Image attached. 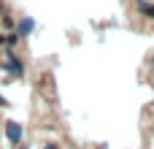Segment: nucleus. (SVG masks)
I'll return each instance as SVG.
<instances>
[{
	"instance_id": "obj_1",
	"label": "nucleus",
	"mask_w": 154,
	"mask_h": 149,
	"mask_svg": "<svg viewBox=\"0 0 154 149\" xmlns=\"http://www.w3.org/2000/svg\"><path fill=\"white\" fill-rule=\"evenodd\" d=\"M0 68H3V71H8L11 76H24V62H22L16 54H11L8 60H3V62H0Z\"/></svg>"
},
{
	"instance_id": "obj_2",
	"label": "nucleus",
	"mask_w": 154,
	"mask_h": 149,
	"mask_svg": "<svg viewBox=\"0 0 154 149\" xmlns=\"http://www.w3.org/2000/svg\"><path fill=\"white\" fill-rule=\"evenodd\" d=\"M5 136H8V141H11L14 147H19V144H22V136H24V128L11 119V122H5Z\"/></svg>"
},
{
	"instance_id": "obj_3",
	"label": "nucleus",
	"mask_w": 154,
	"mask_h": 149,
	"mask_svg": "<svg viewBox=\"0 0 154 149\" xmlns=\"http://www.w3.org/2000/svg\"><path fill=\"white\" fill-rule=\"evenodd\" d=\"M32 30H35V22H32L30 16H24V19H19V22H16V27H14V33H16L19 38H24V35H30Z\"/></svg>"
},
{
	"instance_id": "obj_4",
	"label": "nucleus",
	"mask_w": 154,
	"mask_h": 149,
	"mask_svg": "<svg viewBox=\"0 0 154 149\" xmlns=\"http://www.w3.org/2000/svg\"><path fill=\"white\" fill-rule=\"evenodd\" d=\"M138 11L146 19H154V3H149V0H138Z\"/></svg>"
},
{
	"instance_id": "obj_5",
	"label": "nucleus",
	"mask_w": 154,
	"mask_h": 149,
	"mask_svg": "<svg viewBox=\"0 0 154 149\" xmlns=\"http://www.w3.org/2000/svg\"><path fill=\"white\" fill-rule=\"evenodd\" d=\"M16 43H19V35H16V33H8V35H5V46H11V49H14Z\"/></svg>"
},
{
	"instance_id": "obj_6",
	"label": "nucleus",
	"mask_w": 154,
	"mask_h": 149,
	"mask_svg": "<svg viewBox=\"0 0 154 149\" xmlns=\"http://www.w3.org/2000/svg\"><path fill=\"white\" fill-rule=\"evenodd\" d=\"M3 27H16V22H14L11 16H5V19H3Z\"/></svg>"
},
{
	"instance_id": "obj_7",
	"label": "nucleus",
	"mask_w": 154,
	"mask_h": 149,
	"mask_svg": "<svg viewBox=\"0 0 154 149\" xmlns=\"http://www.w3.org/2000/svg\"><path fill=\"white\" fill-rule=\"evenodd\" d=\"M0 106H3V109H5V106H8V100H5V98H3V95H0Z\"/></svg>"
},
{
	"instance_id": "obj_8",
	"label": "nucleus",
	"mask_w": 154,
	"mask_h": 149,
	"mask_svg": "<svg viewBox=\"0 0 154 149\" xmlns=\"http://www.w3.org/2000/svg\"><path fill=\"white\" fill-rule=\"evenodd\" d=\"M3 46H5V35L0 33V49H3Z\"/></svg>"
},
{
	"instance_id": "obj_9",
	"label": "nucleus",
	"mask_w": 154,
	"mask_h": 149,
	"mask_svg": "<svg viewBox=\"0 0 154 149\" xmlns=\"http://www.w3.org/2000/svg\"><path fill=\"white\" fill-rule=\"evenodd\" d=\"M43 149H57V147H54V144H46V147H43Z\"/></svg>"
},
{
	"instance_id": "obj_10",
	"label": "nucleus",
	"mask_w": 154,
	"mask_h": 149,
	"mask_svg": "<svg viewBox=\"0 0 154 149\" xmlns=\"http://www.w3.org/2000/svg\"><path fill=\"white\" fill-rule=\"evenodd\" d=\"M152 65H154V60H152Z\"/></svg>"
}]
</instances>
